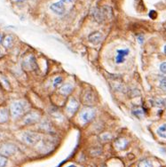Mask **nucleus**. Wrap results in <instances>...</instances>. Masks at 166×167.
<instances>
[{"mask_svg":"<svg viewBox=\"0 0 166 167\" xmlns=\"http://www.w3.org/2000/svg\"><path fill=\"white\" fill-rule=\"evenodd\" d=\"M160 87H161L163 90L166 91V78H164V79L161 81V83H160Z\"/></svg>","mask_w":166,"mask_h":167,"instance_id":"obj_22","label":"nucleus"},{"mask_svg":"<svg viewBox=\"0 0 166 167\" xmlns=\"http://www.w3.org/2000/svg\"><path fill=\"white\" fill-rule=\"evenodd\" d=\"M7 164V157L0 155V167H5Z\"/></svg>","mask_w":166,"mask_h":167,"instance_id":"obj_20","label":"nucleus"},{"mask_svg":"<svg viewBox=\"0 0 166 167\" xmlns=\"http://www.w3.org/2000/svg\"><path fill=\"white\" fill-rule=\"evenodd\" d=\"M67 167H77V166H76V165H69V166H67Z\"/></svg>","mask_w":166,"mask_h":167,"instance_id":"obj_28","label":"nucleus"},{"mask_svg":"<svg viewBox=\"0 0 166 167\" xmlns=\"http://www.w3.org/2000/svg\"><path fill=\"white\" fill-rule=\"evenodd\" d=\"M160 69L164 74H166V62H163L160 66Z\"/></svg>","mask_w":166,"mask_h":167,"instance_id":"obj_23","label":"nucleus"},{"mask_svg":"<svg viewBox=\"0 0 166 167\" xmlns=\"http://www.w3.org/2000/svg\"><path fill=\"white\" fill-rule=\"evenodd\" d=\"M9 118V111L5 108H0V124H4L8 121Z\"/></svg>","mask_w":166,"mask_h":167,"instance_id":"obj_13","label":"nucleus"},{"mask_svg":"<svg viewBox=\"0 0 166 167\" xmlns=\"http://www.w3.org/2000/svg\"><path fill=\"white\" fill-rule=\"evenodd\" d=\"M73 85L71 84H66L60 89V93L63 95H69L72 93Z\"/></svg>","mask_w":166,"mask_h":167,"instance_id":"obj_14","label":"nucleus"},{"mask_svg":"<svg viewBox=\"0 0 166 167\" xmlns=\"http://www.w3.org/2000/svg\"><path fill=\"white\" fill-rule=\"evenodd\" d=\"M2 43H3V45L4 47L5 48H11L13 44V38L12 36H6L3 40H2Z\"/></svg>","mask_w":166,"mask_h":167,"instance_id":"obj_15","label":"nucleus"},{"mask_svg":"<svg viewBox=\"0 0 166 167\" xmlns=\"http://www.w3.org/2000/svg\"><path fill=\"white\" fill-rule=\"evenodd\" d=\"M50 9L56 14L58 15H62L63 13L65 12V5L64 3L60 1V2H56L52 4V5L50 6Z\"/></svg>","mask_w":166,"mask_h":167,"instance_id":"obj_6","label":"nucleus"},{"mask_svg":"<svg viewBox=\"0 0 166 167\" xmlns=\"http://www.w3.org/2000/svg\"><path fill=\"white\" fill-rule=\"evenodd\" d=\"M102 38H103L102 34L99 31L94 32V33L90 34L89 37H88V40H89V42L92 43V44H99L101 42Z\"/></svg>","mask_w":166,"mask_h":167,"instance_id":"obj_8","label":"nucleus"},{"mask_svg":"<svg viewBox=\"0 0 166 167\" xmlns=\"http://www.w3.org/2000/svg\"><path fill=\"white\" fill-rule=\"evenodd\" d=\"M157 134L160 136V137H162V138L166 139V124L165 125H161L157 129Z\"/></svg>","mask_w":166,"mask_h":167,"instance_id":"obj_16","label":"nucleus"},{"mask_svg":"<svg viewBox=\"0 0 166 167\" xmlns=\"http://www.w3.org/2000/svg\"><path fill=\"white\" fill-rule=\"evenodd\" d=\"M78 108V102L75 99H71L69 101V102L68 103V106H67V110L69 113L70 114H74Z\"/></svg>","mask_w":166,"mask_h":167,"instance_id":"obj_12","label":"nucleus"},{"mask_svg":"<svg viewBox=\"0 0 166 167\" xmlns=\"http://www.w3.org/2000/svg\"><path fill=\"white\" fill-rule=\"evenodd\" d=\"M164 30H166V21L164 23Z\"/></svg>","mask_w":166,"mask_h":167,"instance_id":"obj_27","label":"nucleus"},{"mask_svg":"<svg viewBox=\"0 0 166 167\" xmlns=\"http://www.w3.org/2000/svg\"><path fill=\"white\" fill-rule=\"evenodd\" d=\"M101 139H104V140H108V139H110V135H108V134H106V135L101 136Z\"/></svg>","mask_w":166,"mask_h":167,"instance_id":"obj_25","label":"nucleus"},{"mask_svg":"<svg viewBox=\"0 0 166 167\" xmlns=\"http://www.w3.org/2000/svg\"><path fill=\"white\" fill-rule=\"evenodd\" d=\"M16 150H17L16 146L12 143H5L0 147V152L5 157L12 156L16 152Z\"/></svg>","mask_w":166,"mask_h":167,"instance_id":"obj_3","label":"nucleus"},{"mask_svg":"<svg viewBox=\"0 0 166 167\" xmlns=\"http://www.w3.org/2000/svg\"><path fill=\"white\" fill-rule=\"evenodd\" d=\"M164 52H165V53H166V45H165V46H164Z\"/></svg>","mask_w":166,"mask_h":167,"instance_id":"obj_30","label":"nucleus"},{"mask_svg":"<svg viewBox=\"0 0 166 167\" xmlns=\"http://www.w3.org/2000/svg\"><path fill=\"white\" fill-rule=\"evenodd\" d=\"M40 118V115L36 112H30L27 114L26 116L24 117V124L26 125H33L37 123Z\"/></svg>","mask_w":166,"mask_h":167,"instance_id":"obj_7","label":"nucleus"},{"mask_svg":"<svg viewBox=\"0 0 166 167\" xmlns=\"http://www.w3.org/2000/svg\"><path fill=\"white\" fill-rule=\"evenodd\" d=\"M133 114L137 115V116H139V117H140V115H144V112H143L142 109L138 108V109H136V110H133Z\"/></svg>","mask_w":166,"mask_h":167,"instance_id":"obj_21","label":"nucleus"},{"mask_svg":"<svg viewBox=\"0 0 166 167\" xmlns=\"http://www.w3.org/2000/svg\"><path fill=\"white\" fill-rule=\"evenodd\" d=\"M2 40H3V37H2V36L0 35V43L2 42Z\"/></svg>","mask_w":166,"mask_h":167,"instance_id":"obj_29","label":"nucleus"},{"mask_svg":"<svg viewBox=\"0 0 166 167\" xmlns=\"http://www.w3.org/2000/svg\"><path fill=\"white\" fill-rule=\"evenodd\" d=\"M96 115L95 109L93 108H87L85 109H83L81 113V118L84 123H88L91 120H93L94 116Z\"/></svg>","mask_w":166,"mask_h":167,"instance_id":"obj_5","label":"nucleus"},{"mask_svg":"<svg viewBox=\"0 0 166 167\" xmlns=\"http://www.w3.org/2000/svg\"><path fill=\"white\" fill-rule=\"evenodd\" d=\"M40 140H41V136L38 133H36L33 132H26L22 134V140L30 146L36 145Z\"/></svg>","mask_w":166,"mask_h":167,"instance_id":"obj_2","label":"nucleus"},{"mask_svg":"<svg viewBox=\"0 0 166 167\" xmlns=\"http://www.w3.org/2000/svg\"><path fill=\"white\" fill-rule=\"evenodd\" d=\"M83 101H84V102L85 103H92L93 101H94V95L91 94V93H88V94H86V95L84 96V98H83Z\"/></svg>","mask_w":166,"mask_h":167,"instance_id":"obj_18","label":"nucleus"},{"mask_svg":"<svg viewBox=\"0 0 166 167\" xmlns=\"http://www.w3.org/2000/svg\"><path fill=\"white\" fill-rule=\"evenodd\" d=\"M138 167H153V165H152V163H151L149 160H147V159H143V160H141V161L139 163Z\"/></svg>","mask_w":166,"mask_h":167,"instance_id":"obj_17","label":"nucleus"},{"mask_svg":"<svg viewBox=\"0 0 166 167\" xmlns=\"http://www.w3.org/2000/svg\"><path fill=\"white\" fill-rule=\"evenodd\" d=\"M129 53V50L128 49H125V50H118L117 51V55L115 56V62L117 64L123 63L125 62V57L126 55Z\"/></svg>","mask_w":166,"mask_h":167,"instance_id":"obj_10","label":"nucleus"},{"mask_svg":"<svg viewBox=\"0 0 166 167\" xmlns=\"http://www.w3.org/2000/svg\"><path fill=\"white\" fill-rule=\"evenodd\" d=\"M73 0H62V2L63 3H71Z\"/></svg>","mask_w":166,"mask_h":167,"instance_id":"obj_26","label":"nucleus"},{"mask_svg":"<svg viewBox=\"0 0 166 167\" xmlns=\"http://www.w3.org/2000/svg\"><path fill=\"white\" fill-rule=\"evenodd\" d=\"M22 67L26 70L35 69L36 67H37V63H36V60H35L34 56L33 55H29V56L25 57L22 61Z\"/></svg>","mask_w":166,"mask_h":167,"instance_id":"obj_4","label":"nucleus"},{"mask_svg":"<svg viewBox=\"0 0 166 167\" xmlns=\"http://www.w3.org/2000/svg\"><path fill=\"white\" fill-rule=\"evenodd\" d=\"M26 104L22 101H13L10 107V112L13 118H16L23 114V112L26 110Z\"/></svg>","mask_w":166,"mask_h":167,"instance_id":"obj_1","label":"nucleus"},{"mask_svg":"<svg viewBox=\"0 0 166 167\" xmlns=\"http://www.w3.org/2000/svg\"><path fill=\"white\" fill-rule=\"evenodd\" d=\"M0 137H1V133H0Z\"/></svg>","mask_w":166,"mask_h":167,"instance_id":"obj_31","label":"nucleus"},{"mask_svg":"<svg viewBox=\"0 0 166 167\" xmlns=\"http://www.w3.org/2000/svg\"><path fill=\"white\" fill-rule=\"evenodd\" d=\"M149 16H150V18H152V19H156V16H157V13H156V11H150Z\"/></svg>","mask_w":166,"mask_h":167,"instance_id":"obj_24","label":"nucleus"},{"mask_svg":"<svg viewBox=\"0 0 166 167\" xmlns=\"http://www.w3.org/2000/svg\"><path fill=\"white\" fill-rule=\"evenodd\" d=\"M128 146V140L125 138H119L115 141V147L118 150H124Z\"/></svg>","mask_w":166,"mask_h":167,"instance_id":"obj_11","label":"nucleus"},{"mask_svg":"<svg viewBox=\"0 0 166 167\" xmlns=\"http://www.w3.org/2000/svg\"><path fill=\"white\" fill-rule=\"evenodd\" d=\"M63 82V78L62 76H57L54 78L53 80V86L54 87H58L59 85H61Z\"/></svg>","mask_w":166,"mask_h":167,"instance_id":"obj_19","label":"nucleus"},{"mask_svg":"<svg viewBox=\"0 0 166 167\" xmlns=\"http://www.w3.org/2000/svg\"><path fill=\"white\" fill-rule=\"evenodd\" d=\"M92 15L94 18V20L99 22V23H101L103 22L105 20V17H104L103 12L101 9H99V8H94L92 11Z\"/></svg>","mask_w":166,"mask_h":167,"instance_id":"obj_9","label":"nucleus"}]
</instances>
